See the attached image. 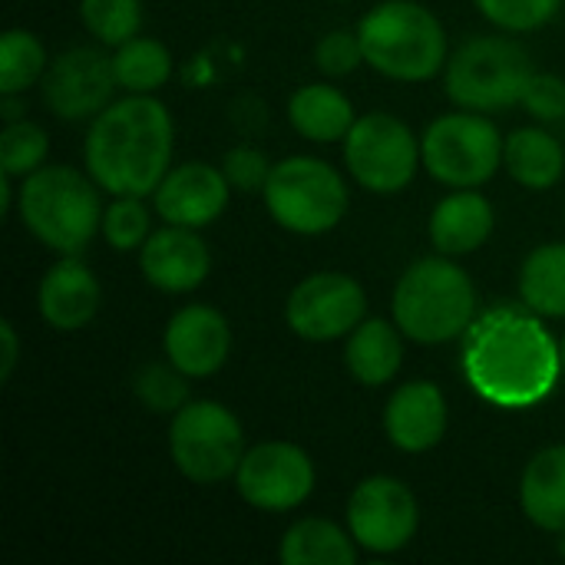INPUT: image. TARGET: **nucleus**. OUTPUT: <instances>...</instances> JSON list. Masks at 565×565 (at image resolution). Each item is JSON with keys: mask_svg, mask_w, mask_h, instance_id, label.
<instances>
[{"mask_svg": "<svg viewBox=\"0 0 565 565\" xmlns=\"http://www.w3.org/2000/svg\"><path fill=\"white\" fill-rule=\"evenodd\" d=\"M563 0H477L480 13L507 33H530L559 13Z\"/></svg>", "mask_w": 565, "mask_h": 565, "instance_id": "33", "label": "nucleus"}, {"mask_svg": "<svg viewBox=\"0 0 565 565\" xmlns=\"http://www.w3.org/2000/svg\"><path fill=\"white\" fill-rule=\"evenodd\" d=\"M99 301H103L99 278L76 255H63L56 265H50L36 291L40 318L53 331H66V334L86 328L96 318Z\"/></svg>", "mask_w": 565, "mask_h": 565, "instance_id": "19", "label": "nucleus"}, {"mask_svg": "<svg viewBox=\"0 0 565 565\" xmlns=\"http://www.w3.org/2000/svg\"><path fill=\"white\" fill-rule=\"evenodd\" d=\"M344 364L351 377L364 387H384L394 381V374L404 364V331L397 321L384 318H364L351 334L344 348Z\"/></svg>", "mask_w": 565, "mask_h": 565, "instance_id": "21", "label": "nucleus"}, {"mask_svg": "<svg viewBox=\"0 0 565 565\" xmlns=\"http://www.w3.org/2000/svg\"><path fill=\"white\" fill-rule=\"evenodd\" d=\"M222 172H225L228 185L238 192H265V182L271 175V162L265 159V152H258L252 146H235V149H228Z\"/></svg>", "mask_w": 565, "mask_h": 565, "instance_id": "35", "label": "nucleus"}, {"mask_svg": "<svg viewBox=\"0 0 565 565\" xmlns=\"http://www.w3.org/2000/svg\"><path fill=\"white\" fill-rule=\"evenodd\" d=\"M470 387L497 407H536L563 377V354L540 318L520 311H493L470 328L463 351Z\"/></svg>", "mask_w": 565, "mask_h": 565, "instance_id": "1", "label": "nucleus"}, {"mask_svg": "<svg viewBox=\"0 0 565 565\" xmlns=\"http://www.w3.org/2000/svg\"><path fill=\"white\" fill-rule=\"evenodd\" d=\"M166 358L185 377H212L232 351V328L212 305H185L166 324Z\"/></svg>", "mask_w": 565, "mask_h": 565, "instance_id": "17", "label": "nucleus"}, {"mask_svg": "<svg viewBox=\"0 0 565 565\" xmlns=\"http://www.w3.org/2000/svg\"><path fill=\"white\" fill-rule=\"evenodd\" d=\"M139 268L152 288L166 295H185V291H195L209 278L212 252L205 238L199 235V228L166 222L139 248Z\"/></svg>", "mask_w": 565, "mask_h": 565, "instance_id": "16", "label": "nucleus"}, {"mask_svg": "<svg viewBox=\"0 0 565 565\" xmlns=\"http://www.w3.org/2000/svg\"><path fill=\"white\" fill-rule=\"evenodd\" d=\"M189 377L169 361V364H149L136 374V397L152 414H175L189 404Z\"/></svg>", "mask_w": 565, "mask_h": 565, "instance_id": "32", "label": "nucleus"}, {"mask_svg": "<svg viewBox=\"0 0 565 565\" xmlns=\"http://www.w3.org/2000/svg\"><path fill=\"white\" fill-rule=\"evenodd\" d=\"M559 354H563V374H565V334H563V341H559Z\"/></svg>", "mask_w": 565, "mask_h": 565, "instance_id": "38", "label": "nucleus"}, {"mask_svg": "<svg viewBox=\"0 0 565 565\" xmlns=\"http://www.w3.org/2000/svg\"><path fill=\"white\" fill-rule=\"evenodd\" d=\"M79 20L103 46H119L139 36L142 0H79Z\"/></svg>", "mask_w": 565, "mask_h": 565, "instance_id": "29", "label": "nucleus"}, {"mask_svg": "<svg viewBox=\"0 0 565 565\" xmlns=\"http://www.w3.org/2000/svg\"><path fill=\"white\" fill-rule=\"evenodd\" d=\"M493 225L497 215L487 195H480L477 189H457L454 195L437 202L430 215V242L440 255H470L487 245Z\"/></svg>", "mask_w": 565, "mask_h": 565, "instance_id": "20", "label": "nucleus"}, {"mask_svg": "<svg viewBox=\"0 0 565 565\" xmlns=\"http://www.w3.org/2000/svg\"><path fill=\"white\" fill-rule=\"evenodd\" d=\"M523 106L540 119V122H556L565 116V79L553 73H533Z\"/></svg>", "mask_w": 565, "mask_h": 565, "instance_id": "36", "label": "nucleus"}, {"mask_svg": "<svg viewBox=\"0 0 565 565\" xmlns=\"http://www.w3.org/2000/svg\"><path fill=\"white\" fill-rule=\"evenodd\" d=\"M520 507L546 533H565V444L540 450L520 477Z\"/></svg>", "mask_w": 565, "mask_h": 565, "instance_id": "22", "label": "nucleus"}, {"mask_svg": "<svg viewBox=\"0 0 565 565\" xmlns=\"http://www.w3.org/2000/svg\"><path fill=\"white\" fill-rule=\"evenodd\" d=\"M351 99L331 83H308L288 99V122L311 142H338L354 126Z\"/></svg>", "mask_w": 565, "mask_h": 565, "instance_id": "23", "label": "nucleus"}, {"mask_svg": "<svg viewBox=\"0 0 565 565\" xmlns=\"http://www.w3.org/2000/svg\"><path fill=\"white\" fill-rule=\"evenodd\" d=\"M99 182L73 166H40L20 182L17 215L23 228L60 255H79L103 232Z\"/></svg>", "mask_w": 565, "mask_h": 565, "instance_id": "3", "label": "nucleus"}, {"mask_svg": "<svg viewBox=\"0 0 565 565\" xmlns=\"http://www.w3.org/2000/svg\"><path fill=\"white\" fill-rule=\"evenodd\" d=\"M520 298L540 318H565V242L530 252L520 268Z\"/></svg>", "mask_w": 565, "mask_h": 565, "instance_id": "26", "label": "nucleus"}, {"mask_svg": "<svg viewBox=\"0 0 565 565\" xmlns=\"http://www.w3.org/2000/svg\"><path fill=\"white\" fill-rule=\"evenodd\" d=\"M0 341H3V364H0V381H10L13 377V367H17V358H20V344H17V331L10 321L0 324Z\"/></svg>", "mask_w": 565, "mask_h": 565, "instance_id": "37", "label": "nucleus"}, {"mask_svg": "<svg viewBox=\"0 0 565 565\" xmlns=\"http://www.w3.org/2000/svg\"><path fill=\"white\" fill-rule=\"evenodd\" d=\"M315 63L321 73L328 76H348L354 73L364 60V46H361V36L351 33V30H331L318 40L315 46Z\"/></svg>", "mask_w": 565, "mask_h": 565, "instance_id": "34", "label": "nucleus"}, {"mask_svg": "<svg viewBox=\"0 0 565 565\" xmlns=\"http://www.w3.org/2000/svg\"><path fill=\"white\" fill-rule=\"evenodd\" d=\"M424 149L411 126L391 113L358 116L344 136V166L348 172L377 195H394L407 189L420 169Z\"/></svg>", "mask_w": 565, "mask_h": 565, "instance_id": "10", "label": "nucleus"}, {"mask_svg": "<svg viewBox=\"0 0 565 565\" xmlns=\"http://www.w3.org/2000/svg\"><path fill=\"white\" fill-rule=\"evenodd\" d=\"M235 487L248 507L262 513H288L315 493V463L298 444L268 440L245 450Z\"/></svg>", "mask_w": 565, "mask_h": 565, "instance_id": "13", "label": "nucleus"}, {"mask_svg": "<svg viewBox=\"0 0 565 565\" xmlns=\"http://www.w3.org/2000/svg\"><path fill=\"white\" fill-rule=\"evenodd\" d=\"M559 536H563V540H559V553L565 556V533H559Z\"/></svg>", "mask_w": 565, "mask_h": 565, "instance_id": "39", "label": "nucleus"}, {"mask_svg": "<svg viewBox=\"0 0 565 565\" xmlns=\"http://www.w3.org/2000/svg\"><path fill=\"white\" fill-rule=\"evenodd\" d=\"M265 205L281 228L295 235H324L344 222L351 195L334 166L315 156H291L271 166Z\"/></svg>", "mask_w": 565, "mask_h": 565, "instance_id": "7", "label": "nucleus"}, {"mask_svg": "<svg viewBox=\"0 0 565 565\" xmlns=\"http://www.w3.org/2000/svg\"><path fill=\"white\" fill-rule=\"evenodd\" d=\"M113 73L126 93H152L172 76V53L152 36H132L116 46Z\"/></svg>", "mask_w": 565, "mask_h": 565, "instance_id": "27", "label": "nucleus"}, {"mask_svg": "<svg viewBox=\"0 0 565 565\" xmlns=\"http://www.w3.org/2000/svg\"><path fill=\"white\" fill-rule=\"evenodd\" d=\"M367 315L364 288L341 271H318L295 285L285 305V321L301 341L328 344L348 338Z\"/></svg>", "mask_w": 565, "mask_h": 565, "instance_id": "12", "label": "nucleus"}, {"mask_svg": "<svg viewBox=\"0 0 565 565\" xmlns=\"http://www.w3.org/2000/svg\"><path fill=\"white\" fill-rule=\"evenodd\" d=\"M420 526V507L397 477H367L348 500V530L364 553L391 556L411 546Z\"/></svg>", "mask_w": 565, "mask_h": 565, "instance_id": "11", "label": "nucleus"}, {"mask_svg": "<svg viewBox=\"0 0 565 565\" xmlns=\"http://www.w3.org/2000/svg\"><path fill=\"white\" fill-rule=\"evenodd\" d=\"M364 60L401 83H424L447 66V30L417 0H384L358 26Z\"/></svg>", "mask_w": 565, "mask_h": 565, "instance_id": "5", "label": "nucleus"}, {"mask_svg": "<svg viewBox=\"0 0 565 565\" xmlns=\"http://www.w3.org/2000/svg\"><path fill=\"white\" fill-rule=\"evenodd\" d=\"M447 397L430 381L401 384L384 411V434L404 454H427L447 434Z\"/></svg>", "mask_w": 565, "mask_h": 565, "instance_id": "18", "label": "nucleus"}, {"mask_svg": "<svg viewBox=\"0 0 565 565\" xmlns=\"http://www.w3.org/2000/svg\"><path fill=\"white\" fill-rule=\"evenodd\" d=\"M169 457L185 480L199 487L222 483L238 473L245 457L242 420L218 401H189L172 414Z\"/></svg>", "mask_w": 565, "mask_h": 565, "instance_id": "8", "label": "nucleus"}, {"mask_svg": "<svg viewBox=\"0 0 565 565\" xmlns=\"http://www.w3.org/2000/svg\"><path fill=\"white\" fill-rule=\"evenodd\" d=\"M391 311L404 338L417 344H447L473 328L477 288L450 255L420 258L401 275Z\"/></svg>", "mask_w": 565, "mask_h": 565, "instance_id": "4", "label": "nucleus"}, {"mask_svg": "<svg viewBox=\"0 0 565 565\" xmlns=\"http://www.w3.org/2000/svg\"><path fill=\"white\" fill-rule=\"evenodd\" d=\"M358 550L361 546L351 530L321 516H308L281 536L278 559L285 565H354Z\"/></svg>", "mask_w": 565, "mask_h": 565, "instance_id": "25", "label": "nucleus"}, {"mask_svg": "<svg viewBox=\"0 0 565 565\" xmlns=\"http://www.w3.org/2000/svg\"><path fill=\"white\" fill-rule=\"evenodd\" d=\"M46 50L30 30H7L0 36V93L20 96L46 73Z\"/></svg>", "mask_w": 565, "mask_h": 565, "instance_id": "28", "label": "nucleus"}, {"mask_svg": "<svg viewBox=\"0 0 565 565\" xmlns=\"http://www.w3.org/2000/svg\"><path fill=\"white\" fill-rule=\"evenodd\" d=\"M228 195L232 185L222 169L209 162H182L166 172V179L152 192V205L169 225L205 228L225 212Z\"/></svg>", "mask_w": 565, "mask_h": 565, "instance_id": "15", "label": "nucleus"}, {"mask_svg": "<svg viewBox=\"0 0 565 565\" xmlns=\"http://www.w3.org/2000/svg\"><path fill=\"white\" fill-rule=\"evenodd\" d=\"M175 126L152 93L109 103L86 132V169L109 195H152L172 169Z\"/></svg>", "mask_w": 565, "mask_h": 565, "instance_id": "2", "label": "nucleus"}, {"mask_svg": "<svg viewBox=\"0 0 565 565\" xmlns=\"http://www.w3.org/2000/svg\"><path fill=\"white\" fill-rule=\"evenodd\" d=\"M503 142L507 139L487 116L473 109L447 113L437 116L420 139L424 169L450 189H477L503 166Z\"/></svg>", "mask_w": 565, "mask_h": 565, "instance_id": "9", "label": "nucleus"}, {"mask_svg": "<svg viewBox=\"0 0 565 565\" xmlns=\"http://www.w3.org/2000/svg\"><path fill=\"white\" fill-rule=\"evenodd\" d=\"M116 89L119 83L113 73V56L96 46H73L60 53L40 79L46 109L63 122L96 119L113 103Z\"/></svg>", "mask_w": 565, "mask_h": 565, "instance_id": "14", "label": "nucleus"}, {"mask_svg": "<svg viewBox=\"0 0 565 565\" xmlns=\"http://www.w3.org/2000/svg\"><path fill=\"white\" fill-rule=\"evenodd\" d=\"M152 235L149 209L142 205V195H116L103 212V238L116 252H139L146 238Z\"/></svg>", "mask_w": 565, "mask_h": 565, "instance_id": "31", "label": "nucleus"}, {"mask_svg": "<svg viewBox=\"0 0 565 565\" xmlns=\"http://www.w3.org/2000/svg\"><path fill=\"white\" fill-rule=\"evenodd\" d=\"M536 66L510 36H473L444 66V89L460 109L497 113L523 103Z\"/></svg>", "mask_w": 565, "mask_h": 565, "instance_id": "6", "label": "nucleus"}, {"mask_svg": "<svg viewBox=\"0 0 565 565\" xmlns=\"http://www.w3.org/2000/svg\"><path fill=\"white\" fill-rule=\"evenodd\" d=\"M50 139L46 129L30 119H13L0 132V172L10 179H26L46 162Z\"/></svg>", "mask_w": 565, "mask_h": 565, "instance_id": "30", "label": "nucleus"}, {"mask_svg": "<svg viewBox=\"0 0 565 565\" xmlns=\"http://www.w3.org/2000/svg\"><path fill=\"white\" fill-rule=\"evenodd\" d=\"M503 169L523 189H553L565 175L563 142L540 126H523L503 142Z\"/></svg>", "mask_w": 565, "mask_h": 565, "instance_id": "24", "label": "nucleus"}]
</instances>
